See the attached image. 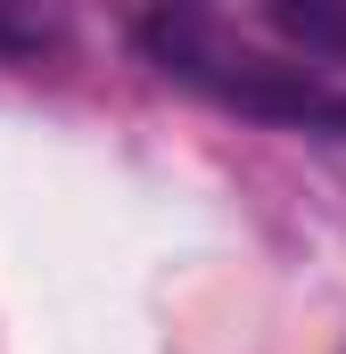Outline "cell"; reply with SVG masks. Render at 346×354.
<instances>
[{
	"label": "cell",
	"mask_w": 346,
	"mask_h": 354,
	"mask_svg": "<svg viewBox=\"0 0 346 354\" xmlns=\"http://www.w3.org/2000/svg\"><path fill=\"white\" fill-rule=\"evenodd\" d=\"M140 50L165 66L173 83L206 91L239 115H272V124H330L346 132V83L330 66H297V58H272L256 41H239L223 17H198V8H165V17H140Z\"/></svg>",
	"instance_id": "1"
},
{
	"label": "cell",
	"mask_w": 346,
	"mask_h": 354,
	"mask_svg": "<svg viewBox=\"0 0 346 354\" xmlns=\"http://www.w3.org/2000/svg\"><path fill=\"white\" fill-rule=\"evenodd\" d=\"M264 25L313 58H338L330 75H346V0H280V8H264Z\"/></svg>",
	"instance_id": "2"
}]
</instances>
